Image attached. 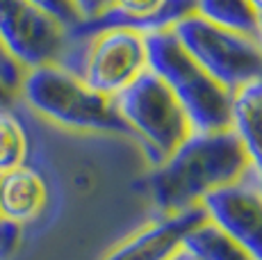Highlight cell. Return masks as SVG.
<instances>
[{"instance_id":"cell-22","label":"cell","mask_w":262,"mask_h":260,"mask_svg":"<svg viewBox=\"0 0 262 260\" xmlns=\"http://www.w3.org/2000/svg\"><path fill=\"white\" fill-rule=\"evenodd\" d=\"M258 34H260V41H262V16H260V30H258Z\"/></svg>"},{"instance_id":"cell-5","label":"cell","mask_w":262,"mask_h":260,"mask_svg":"<svg viewBox=\"0 0 262 260\" xmlns=\"http://www.w3.org/2000/svg\"><path fill=\"white\" fill-rule=\"evenodd\" d=\"M114 105L150 167L164 162L194 133L183 105L150 69L123 89Z\"/></svg>"},{"instance_id":"cell-8","label":"cell","mask_w":262,"mask_h":260,"mask_svg":"<svg viewBox=\"0 0 262 260\" xmlns=\"http://www.w3.org/2000/svg\"><path fill=\"white\" fill-rule=\"evenodd\" d=\"M208 219L253 260H262V187L253 171L208 194L201 203Z\"/></svg>"},{"instance_id":"cell-9","label":"cell","mask_w":262,"mask_h":260,"mask_svg":"<svg viewBox=\"0 0 262 260\" xmlns=\"http://www.w3.org/2000/svg\"><path fill=\"white\" fill-rule=\"evenodd\" d=\"M208 219L203 206L176 214H160L112 249L103 260H173L183 251L185 237Z\"/></svg>"},{"instance_id":"cell-4","label":"cell","mask_w":262,"mask_h":260,"mask_svg":"<svg viewBox=\"0 0 262 260\" xmlns=\"http://www.w3.org/2000/svg\"><path fill=\"white\" fill-rule=\"evenodd\" d=\"M62 67L73 71L89 89L117 98L148 71L146 32L125 26L71 32V48Z\"/></svg>"},{"instance_id":"cell-2","label":"cell","mask_w":262,"mask_h":260,"mask_svg":"<svg viewBox=\"0 0 262 260\" xmlns=\"http://www.w3.org/2000/svg\"><path fill=\"white\" fill-rule=\"evenodd\" d=\"M18 98L43 121L57 128L98 137L133 139V133L117 112L114 98L89 89L62 64L28 69L18 87Z\"/></svg>"},{"instance_id":"cell-17","label":"cell","mask_w":262,"mask_h":260,"mask_svg":"<svg viewBox=\"0 0 262 260\" xmlns=\"http://www.w3.org/2000/svg\"><path fill=\"white\" fill-rule=\"evenodd\" d=\"M23 242V226L0 217V260H9Z\"/></svg>"},{"instance_id":"cell-11","label":"cell","mask_w":262,"mask_h":260,"mask_svg":"<svg viewBox=\"0 0 262 260\" xmlns=\"http://www.w3.org/2000/svg\"><path fill=\"white\" fill-rule=\"evenodd\" d=\"M230 130L237 135L251 171L262 187V80H255L233 94Z\"/></svg>"},{"instance_id":"cell-12","label":"cell","mask_w":262,"mask_h":260,"mask_svg":"<svg viewBox=\"0 0 262 260\" xmlns=\"http://www.w3.org/2000/svg\"><path fill=\"white\" fill-rule=\"evenodd\" d=\"M183 251L194 260H253L235 240L214 226L210 219H203L185 237Z\"/></svg>"},{"instance_id":"cell-18","label":"cell","mask_w":262,"mask_h":260,"mask_svg":"<svg viewBox=\"0 0 262 260\" xmlns=\"http://www.w3.org/2000/svg\"><path fill=\"white\" fill-rule=\"evenodd\" d=\"M73 5L78 9L82 23L96 21V18H100L103 14H107L112 9V0H73Z\"/></svg>"},{"instance_id":"cell-13","label":"cell","mask_w":262,"mask_h":260,"mask_svg":"<svg viewBox=\"0 0 262 260\" xmlns=\"http://www.w3.org/2000/svg\"><path fill=\"white\" fill-rule=\"evenodd\" d=\"M194 14L219 28L260 37V16L249 0H194Z\"/></svg>"},{"instance_id":"cell-14","label":"cell","mask_w":262,"mask_h":260,"mask_svg":"<svg viewBox=\"0 0 262 260\" xmlns=\"http://www.w3.org/2000/svg\"><path fill=\"white\" fill-rule=\"evenodd\" d=\"M30 160V135L12 107L0 110V174L23 167Z\"/></svg>"},{"instance_id":"cell-10","label":"cell","mask_w":262,"mask_h":260,"mask_svg":"<svg viewBox=\"0 0 262 260\" xmlns=\"http://www.w3.org/2000/svg\"><path fill=\"white\" fill-rule=\"evenodd\" d=\"M48 194L46 176L32 164L0 174V217L18 226L32 224L46 210Z\"/></svg>"},{"instance_id":"cell-15","label":"cell","mask_w":262,"mask_h":260,"mask_svg":"<svg viewBox=\"0 0 262 260\" xmlns=\"http://www.w3.org/2000/svg\"><path fill=\"white\" fill-rule=\"evenodd\" d=\"M28 3L34 5L37 9H41L43 14H48L50 18H55L69 32H73L75 28L82 26V18H80L73 0H28Z\"/></svg>"},{"instance_id":"cell-1","label":"cell","mask_w":262,"mask_h":260,"mask_svg":"<svg viewBox=\"0 0 262 260\" xmlns=\"http://www.w3.org/2000/svg\"><path fill=\"white\" fill-rule=\"evenodd\" d=\"M251 171L233 130L191 133L171 156L150 167L146 192L160 214L199 208L208 194L237 183Z\"/></svg>"},{"instance_id":"cell-7","label":"cell","mask_w":262,"mask_h":260,"mask_svg":"<svg viewBox=\"0 0 262 260\" xmlns=\"http://www.w3.org/2000/svg\"><path fill=\"white\" fill-rule=\"evenodd\" d=\"M0 41L28 71L62 64L71 48V32L28 0H0Z\"/></svg>"},{"instance_id":"cell-6","label":"cell","mask_w":262,"mask_h":260,"mask_svg":"<svg viewBox=\"0 0 262 260\" xmlns=\"http://www.w3.org/2000/svg\"><path fill=\"white\" fill-rule=\"evenodd\" d=\"M171 30L189 57L230 94L255 80H262L260 37L219 28L201 18L199 14L180 18Z\"/></svg>"},{"instance_id":"cell-20","label":"cell","mask_w":262,"mask_h":260,"mask_svg":"<svg viewBox=\"0 0 262 260\" xmlns=\"http://www.w3.org/2000/svg\"><path fill=\"white\" fill-rule=\"evenodd\" d=\"M249 3H251V7L255 9V14L262 16V0H249Z\"/></svg>"},{"instance_id":"cell-19","label":"cell","mask_w":262,"mask_h":260,"mask_svg":"<svg viewBox=\"0 0 262 260\" xmlns=\"http://www.w3.org/2000/svg\"><path fill=\"white\" fill-rule=\"evenodd\" d=\"M16 94L14 92H9L7 87H5L3 82H0V110H5V107H12V103L16 101Z\"/></svg>"},{"instance_id":"cell-3","label":"cell","mask_w":262,"mask_h":260,"mask_svg":"<svg viewBox=\"0 0 262 260\" xmlns=\"http://www.w3.org/2000/svg\"><path fill=\"white\" fill-rule=\"evenodd\" d=\"M146 48L148 69L178 98L194 133H216L230 128L233 94L189 57L173 30L162 28L146 32Z\"/></svg>"},{"instance_id":"cell-16","label":"cell","mask_w":262,"mask_h":260,"mask_svg":"<svg viewBox=\"0 0 262 260\" xmlns=\"http://www.w3.org/2000/svg\"><path fill=\"white\" fill-rule=\"evenodd\" d=\"M23 76H25V69L12 57V53L0 41V82L18 96V87H21Z\"/></svg>"},{"instance_id":"cell-21","label":"cell","mask_w":262,"mask_h":260,"mask_svg":"<svg viewBox=\"0 0 262 260\" xmlns=\"http://www.w3.org/2000/svg\"><path fill=\"white\" fill-rule=\"evenodd\" d=\"M173 260H194V258H191V256H189V253H185V251H180V253H178V256H176Z\"/></svg>"}]
</instances>
